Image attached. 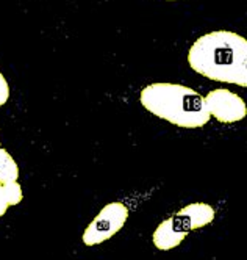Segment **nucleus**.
<instances>
[{
	"instance_id": "obj_1",
	"label": "nucleus",
	"mask_w": 247,
	"mask_h": 260,
	"mask_svg": "<svg viewBox=\"0 0 247 260\" xmlns=\"http://www.w3.org/2000/svg\"><path fill=\"white\" fill-rule=\"evenodd\" d=\"M188 63L210 80L247 88V40L235 31L200 36L188 52Z\"/></svg>"
},
{
	"instance_id": "obj_2",
	"label": "nucleus",
	"mask_w": 247,
	"mask_h": 260,
	"mask_svg": "<svg viewBox=\"0 0 247 260\" xmlns=\"http://www.w3.org/2000/svg\"><path fill=\"white\" fill-rule=\"evenodd\" d=\"M143 107L157 118L182 128H199L210 121L203 98L179 83H152L141 91Z\"/></svg>"
},
{
	"instance_id": "obj_3",
	"label": "nucleus",
	"mask_w": 247,
	"mask_h": 260,
	"mask_svg": "<svg viewBox=\"0 0 247 260\" xmlns=\"http://www.w3.org/2000/svg\"><path fill=\"white\" fill-rule=\"evenodd\" d=\"M128 218V209L122 202H110L92 219L83 234V243L86 246L100 245L115 234H118Z\"/></svg>"
},
{
	"instance_id": "obj_4",
	"label": "nucleus",
	"mask_w": 247,
	"mask_h": 260,
	"mask_svg": "<svg viewBox=\"0 0 247 260\" xmlns=\"http://www.w3.org/2000/svg\"><path fill=\"white\" fill-rule=\"evenodd\" d=\"M203 101L210 116L216 118L219 122L232 124L242 121L247 116V105L242 98L225 88L210 91Z\"/></svg>"
},
{
	"instance_id": "obj_5",
	"label": "nucleus",
	"mask_w": 247,
	"mask_h": 260,
	"mask_svg": "<svg viewBox=\"0 0 247 260\" xmlns=\"http://www.w3.org/2000/svg\"><path fill=\"white\" fill-rule=\"evenodd\" d=\"M216 212L211 206L205 202H194L177 212L175 218L186 232L200 229L215 221Z\"/></svg>"
},
{
	"instance_id": "obj_6",
	"label": "nucleus",
	"mask_w": 247,
	"mask_h": 260,
	"mask_svg": "<svg viewBox=\"0 0 247 260\" xmlns=\"http://www.w3.org/2000/svg\"><path fill=\"white\" fill-rule=\"evenodd\" d=\"M186 231L177 221L175 216L167 218L154 232V245L161 251H169L179 246L186 237Z\"/></svg>"
},
{
	"instance_id": "obj_7",
	"label": "nucleus",
	"mask_w": 247,
	"mask_h": 260,
	"mask_svg": "<svg viewBox=\"0 0 247 260\" xmlns=\"http://www.w3.org/2000/svg\"><path fill=\"white\" fill-rule=\"evenodd\" d=\"M24 198L22 187L16 182H2L0 180V216H4L8 207L17 206Z\"/></svg>"
},
{
	"instance_id": "obj_8",
	"label": "nucleus",
	"mask_w": 247,
	"mask_h": 260,
	"mask_svg": "<svg viewBox=\"0 0 247 260\" xmlns=\"http://www.w3.org/2000/svg\"><path fill=\"white\" fill-rule=\"evenodd\" d=\"M19 177V166L8 151L0 147V180L16 182Z\"/></svg>"
},
{
	"instance_id": "obj_9",
	"label": "nucleus",
	"mask_w": 247,
	"mask_h": 260,
	"mask_svg": "<svg viewBox=\"0 0 247 260\" xmlns=\"http://www.w3.org/2000/svg\"><path fill=\"white\" fill-rule=\"evenodd\" d=\"M8 99H10V85L4 77V74L0 72V107L5 105Z\"/></svg>"
}]
</instances>
